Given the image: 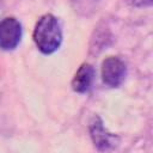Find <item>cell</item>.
<instances>
[{"label": "cell", "instance_id": "obj_1", "mask_svg": "<svg viewBox=\"0 0 153 153\" xmlns=\"http://www.w3.org/2000/svg\"><path fill=\"white\" fill-rule=\"evenodd\" d=\"M32 38L37 49L42 54L51 55L57 51L63 39L62 26L59 18L51 13L39 17L33 27Z\"/></svg>", "mask_w": 153, "mask_h": 153}, {"label": "cell", "instance_id": "obj_2", "mask_svg": "<svg viewBox=\"0 0 153 153\" xmlns=\"http://www.w3.org/2000/svg\"><path fill=\"white\" fill-rule=\"evenodd\" d=\"M100 75L103 82L111 87H120L127 76V65L118 56H108L103 60L100 66Z\"/></svg>", "mask_w": 153, "mask_h": 153}, {"label": "cell", "instance_id": "obj_3", "mask_svg": "<svg viewBox=\"0 0 153 153\" xmlns=\"http://www.w3.org/2000/svg\"><path fill=\"white\" fill-rule=\"evenodd\" d=\"M88 131L91 140L98 151H111L120 143V137L116 134L110 133L104 127L103 120L97 115H94L90 121Z\"/></svg>", "mask_w": 153, "mask_h": 153}, {"label": "cell", "instance_id": "obj_4", "mask_svg": "<svg viewBox=\"0 0 153 153\" xmlns=\"http://www.w3.org/2000/svg\"><path fill=\"white\" fill-rule=\"evenodd\" d=\"M23 38L22 23L14 17H5L0 20V49L12 51L17 49Z\"/></svg>", "mask_w": 153, "mask_h": 153}, {"label": "cell", "instance_id": "obj_5", "mask_svg": "<svg viewBox=\"0 0 153 153\" xmlns=\"http://www.w3.org/2000/svg\"><path fill=\"white\" fill-rule=\"evenodd\" d=\"M96 78V69L91 63L84 62L80 65V67L76 69L73 79H72V88L76 93H87L94 81Z\"/></svg>", "mask_w": 153, "mask_h": 153}, {"label": "cell", "instance_id": "obj_6", "mask_svg": "<svg viewBox=\"0 0 153 153\" xmlns=\"http://www.w3.org/2000/svg\"><path fill=\"white\" fill-rule=\"evenodd\" d=\"M130 2L133 6H137V7H145L152 5V0H130Z\"/></svg>", "mask_w": 153, "mask_h": 153}]
</instances>
